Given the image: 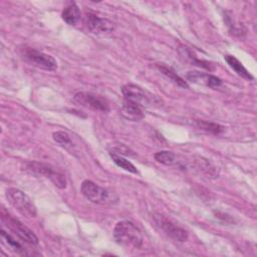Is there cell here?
Returning <instances> with one entry per match:
<instances>
[{
	"mask_svg": "<svg viewBox=\"0 0 257 257\" xmlns=\"http://www.w3.org/2000/svg\"><path fill=\"white\" fill-rule=\"evenodd\" d=\"M115 241L125 247L140 248L143 245V235L141 230L130 221L118 222L113 229Z\"/></svg>",
	"mask_w": 257,
	"mask_h": 257,
	"instance_id": "obj_1",
	"label": "cell"
},
{
	"mask_svg": "<svg viewBox=\"0 0 257 257\" xmlns=\"http://www.w3.org/2000/svg\"><path fill=\"white\" fill-rule=\"evenodd\" d=\"M80 191L88 201L95 204H114L118 200L117 196L113 192L102 188L89 180H84L81 183Z\"/></svg>",
	"mask_w": 257,
	"mask_h": 257,
	"instance_id": "obj_2",
	"label": "cell"
},
{
	"mask_svg": "<svg viewBox=\"0 0 257 257\" xmlns=\"http://www.w3.org/2000/svg\"><path fill=\"white\" fill-rule=\"evenodd\" d=\"M6 198L9 203L23 216L27 218L36 217V207L32 200L24 192L16 188H9L6 191Z\"/></svg>",
	"mask_w": 257,
	"mask_h": 257,
	"instance_id": "obj_3",
	"label": "cell"
},
{
	"mask_svg": "<svg viewBox=\"0 0 257 257\" xmlns=\"http://www.w3.org/2000/svg\"><path fill=\"white\" fill-rule=\"evenodd\" d=\"M23 170L49 179L54 184V186L59 189H64L66 187L65 176L50 165L39 162H28L24 165Z\"/></svg>",
	"mask_w": 257,
	"mask_h": 257,
	"instance_id": "obj_4",
	"label": "cell"
},
{
	"mask_svg": "<svg viewBox=\"0 0 257 257\" xmlns=\"http://www.w3.org/2000/svg\"><path fill=\"white\" fill-rule=\"evenodd\" d=\"M121 92L125 100L132 101L139 106H149L154 103L156 99L154 95L148 93L142 87L133 83L123 85L121 87Z\"/></svg>",
	"mask_w": 257,
	"mask_h": 257,
	"instance_id": "obj_5",
	"label": "cell"
},
{
	"mask_svg": "<svg viewBox=\"0 0 257 257\" xmlns=\"http://www.w3.org/2000/svg\"><path fill=\"white\" fill-rule=\"evenodd\" d=\"M23 56L29 63L38 68L49 71H53L57 68V62L51 55L38 51L36 49L25 48Z\"/></svg>",
	"mask_w": 257,
	"mask_h": 257,
	"instance_id": "obj_6",
	"label": "cell"
},
{
	"mask_svg": "<svg viewBox=\"0 0 257 257\" xmlns=\"http://www.w3.org/2000/svg\"><path fill=\"white\" fill-rule=\"evenodd\" d=\"M2 219L5 222L6 226L15 233L22 241L30 244V245H36L38 244V238L37 236L25 225H23L19 220L11 217L8 214H4L2 212Z\"/></svg>",
	"mask_w": 257,
	"mask_h": 257,
	"instance_id": "obj_7",
	"label": "cell"
},
{
	"mask_svg": "<svg viewBox=\"0 0 257 257\" xmlns=\"http://www.w3.org/2000/svg\"><path fill=\"white\" fill-rule=\"evenodd\" d=\"M157 226L163 230L169 237L178 242H185L188 240V232L173 223L171 220L161 214H154L153 216Z\"/></svg>",
	"mask_w": 257,
	"mask_h": 257,
	"instance_id": "obj_8",
	"label": "cell"
},
{
	"mask_svg": "<svg viewBox=\"0 0 257 257\" xmlns=\"http://www.w3.org/2000/svg\"><path fill=\"white\" fill-rule=\"evenodd\" d=\"M75 103L98 111H107L108 103L106 100L98 95L88 93V92H77L73 96Z\"/></svg>",
	"mask_w": 257,
	"mask_h": 257,
	"instance_id": "obj_9",
	"label": "cell"
},
{
	"mask_svg": "<svg viewBox=\"0 0 257 257\" xmlns=\"http://www.w3.org/2000/svg\"><path fill=\"white\" fill-rule=\"evenodd\" d=\"M86 24L90 31L96 34L108 33L114 29V24L106 18L98 17L93 13H88L86 16Z\"/></svg>",
	"mask_w": 257,
	"mask_h": 257,
	"instance_id": "obj_10",
	"label": "cell"
},
{
	"mask_svg": "<svg viewBox=\"0 0 257 257\" xmlns=\"http://www.w3.org/2000/svg\"><path fill=\"white\" fill-rule=\"evenodd\" d=\"M120 114L132 121H139L144 118V112L141 108V106L137 105L136 103L124 100L121 107H120Z\"/></svg>",
	"mask_w": 257,
	"mask_h": 257,
	"instance_id": "obj_11",
	"label": "cell"
},
{
	"mask_svg": "<svg viewBox=\"0 0 257 257\" xmlns=\"http://www.w3.org/2000/svg\"><path fill=\"white\" fill-rule=\"evenodd\" d=\"M225 60L227 61V63L229 64V66L241 77L248 79V80H252L253 76L250 74V72L244 67V65L233 55H225L224 56Z\"/></svg>",
	"mask_w": 257,
	"mask_h": 257,
	"instance_id": "obj_12",
	"label": "cell"
},
{
	"mask_svg": "<svg viewBox=\"0 0 257 257\" xmlns=\"http://www.w3.org/2000/svg\"><path fill=\"white\" fill-rule=\"evenodd\" d=\"M80 10L75 4H70L66 6L61 14V18L64 22H66L69 25H74L78 22L80 19Z\"/></svg>",
	"mask_w": 257,
	"mask_h": 257,
	"instance_id": "obj_13",
	"label": "cell"
},
{
	"mask_svg": "<svg viewBox=\"0 0 257 257\" xmlns=\"http://www.w3.org/2000/svg\"><path fill=\"white\" fill-rule=\"evenodd\" d=\"M158 68L160 69V71L162 73H164L167 77H169L171 80H173L177 85L183 87V88H188L189 85L187 83L186 80H184L182 77H180L172 68L166 66V65H161V64H157Z\"/></svg>",
	"mask_w": 257,
	"mask_h": 257,
	"instance_id": "obj_14",
	"label": "cell"
},
{
	"mask_svg": "<svg viewBox=\"0 0 257 257\" xmlns=\"http://www.w3.org/2000/svg\"><path fill=\"white\" fill-rule=\"evenodd\" d=\"M109 156L110 158L112 159L113 163L115 165H117L119 168L127 171V172H131V173H134V174H137L138 173V170L137 168L130 162L127 161L126 159L122 158L121 155L119 154H116V153H113V152H109Z\"/></svg>",
	"mask_w": 257,
	"mask_h": 257,
	"instance_id": "obj_15",
	"label": "cell"
},
{
	"mask_svg": "<svg viewBox=\"0 0 257 257\" xmlns=\"http://www.w3.org/2000/svg\"><path fill=\"white\" fill-rule=\"evenodd\" d=\"M197 126L200 130H203L207 133L213 134V135H219L224 131V126H222L219 123L216 122H212V121H207V120H197L196 121Z\"/></svg>",
	"mask_w": 257,
	"mask_h": 257,
	"instance_id": "obj_16",
	"label": "cell"
},
{
	"mask_svg": "<svg viewBox=\"0 0 257 257\" xmlns=\"http://www.w3.org/2000/svg\"><path fill=\"white\" fill-rule=\"evenodd\" d=\"M155 160L163 165L172 166L177 163V157L174 153L169 151H161L155 154Z\"/></svg>",
	"mask_w": 257,
	"mask_h": 257,
	"instance_id": "obj_17",
	"label": "cell"
},
{
	"mask_svg": "<svg viewBox=\"0 0 257 257\" xmlns=\"http://www.w3.org/2000/svg\"><path fill=\"white\" fill-rule=\"evenodd\" d=\"M52 137H53V140H54L59 146H61L62 148L66 149V150H68L69 148H72V146H73L70 136H69L67 133H65V132L57 131V132L53 133Z\"/></svg>",
	"mask_w": 257,
	"mask_h": 257,
	"instance_id": "obj_18",
	"label": "cell"
},
{
	"mask_svg": "<svg viewBox=\"0 0 257 257\" xmlns=\"http://www.w3.org/2000/svg\"><path fill=\"white\" fill-rule=\"evenodd\" d=\"M1 237L6 242L7 245H9L11 248H13L14 251H16L17 253H22L23 252L24 249L21 246V244L18 241H16L11 235L6 233L4 230H1Z\"/></svg>",
	"mask_w": 257,
	"mask_h": 257,
	"instance_id": "obj_19",
	"label": "cell"
},
{
	"mask_svg": "<svg viewBox=\"0 0 257 257\" xmlns=\"http://www.w3.org/2000/svg\"><path fill=\"white\" fill-rule=\"evenodd\" d=\"M206 84L211 87V88H217L219 86L222 85V80L215 76V75H211V74H208L207 76V81H206Z\"/></svg>",
	"mask_w": 257,
	"mask_h": 257,
	"instance_id": "obj_20",
	"label": "cell"
}]
</instances>
